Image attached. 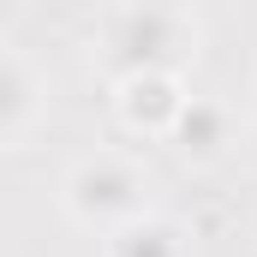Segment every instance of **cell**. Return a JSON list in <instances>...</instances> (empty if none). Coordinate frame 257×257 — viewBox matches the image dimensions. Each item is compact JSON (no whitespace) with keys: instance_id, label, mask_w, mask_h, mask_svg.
<instances>
[{"instance_id":"cell-1","label":"cell","mask_w":257,"mask_h":257,"mask_svg":"<svg viewBox=\"0 0 257 257\" xmlns=\"http://www.w3.org/2000/svg\"><path fill=\"white\" fill-rule=\"evenodd\" d=\"M66 203L84 215V221H114V215H138V180H132L120 162H84L72 174V192Z\"/></svg>"},{"instance_id":"cell-2","label":"cell","mask_w":257,"mask_h":257,"mask_svg":"<svg viewBox=\"0 0 257 257\" xmlns=\"http://www.w3.org/2000/svg\"><path fill=\"white\" fill-rule=\"evenodd\" d=\"M180 138H186V156H215L221 150V138H227V114L221 108H209V102H192V108H180Z\"/></svg>"}]
</instances>
